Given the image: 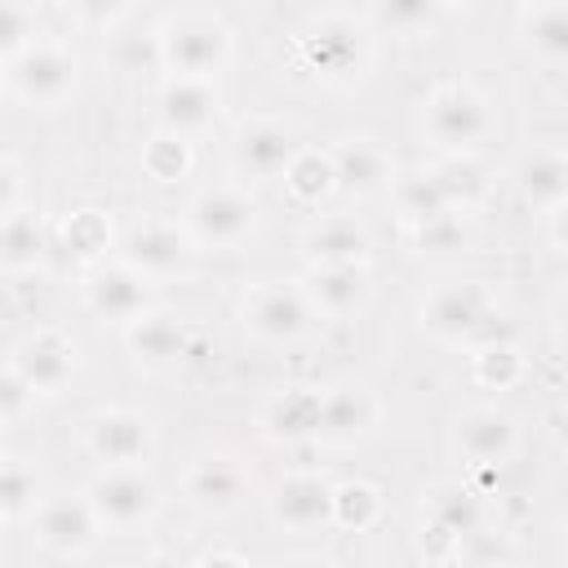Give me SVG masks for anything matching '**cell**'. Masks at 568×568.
<instances>
[{"instance_id":"obj_36","label":"cell","mask_w":568,"mask_h":568,"mask_svg":"<svg viewBox=\"0 0 568 568\" xmlns=\"http://www.w3.org/2000/svg\"><path fill=\"white\" fill-rule=\"evenodd\" d=\"M439 13L444 9L435 0H386V4L368 9V22L382 31H395V36H417V31H430L439 22Z\"/></svg>"},{"instance_id":"obj_45","label":"cell","mask_w":568,"mask_h":568,"mask_svg":"<svg viewBox=\"0 0 568 568\" xmlns=\"http://www.w3.org/2000/svg\"><path fill=\"white\" fill-rule=\"evenodd\" d=\"M129 568H191V564H182L178 555H164V550H151V555H142V559H133Z\"/></svg>"},{"instance_id":"obj_8","label":"cell","mask_w":568,"mask_h":568,"mask_svg":"<svg viewBox=\"0 0 568 568\" xmlns=\"http://www.w3.org/2000/svg\"><path fill=\"white\" fill-rule=\"evenodd\" d=\"M253 226H257V204L240 186L200 191L186 204V222H182L191 244H204V248H235V244H244L253 235Z\"/></svg>"},{"instance_id":"obj_17","label":"cell","mask_w":568,"mask_h":568,"mask_svg":"<svg viewBox=\"0 0 568 568\" xmlns=\"http://www.w3.org/2000/svg\"><path fill=\"white\" fill-rule=\"evenodd\" d=\"M98 537H102V528H98V519H93L84 493H80V497L58 493V497H44V501L36 506V541H40L49 555H58V559H80V555H89V550L98 546Z\"/></svg>"},{"instance_id":"obj_7","label":"cell","mask_w":568,"mask_h":568,"mask_svg":"<svg viewBox=\"0 0 568 568\" xmlns=\"http://www.w3.org/2000/svg\"><path fill=\"white\" fill-rule=\"evenodd\" d=\"M75 53L58 36H36L13 62H9V84L27 106H58L75 89Z\"/></svg>"},{"instance_id":"obj_14","label":"cell","mask_w":568,"mask_h":568,"mask_svg":"<svg viewBox=\"0 0 568 568\" xmlns=\"http://www.w3.org/2000/svg\"><path fill=\"white\" fill-rule=\"evenodd\" d=\"M302 151L297 133L284 124V120H248L235 129L231 138V164L253 178V182H271V178H284V169L293 164V155Z\"/></svg>"},{"instance_id":"obj_43","label":"cell","mask_w":568,"mask_h":568,"mask_svg":"<svg viewBox=\"0 0 568 568\" xmlns=\"http://www.w3.org/2000/svg\"><path fill=\"white\" fill-rule=\"evenodd\" d=\"M71 18L93 22V27H102V31L111 36V31H115V22H124V18H129V9H124V4H75V9H71Z\"/></svg>"},{"instance_id":"obj_13","label":"cell","mask_w":568,"mask_h":568,"mask_svg":"<svg viewBox=\"0 0 568 568\" xmlns=\"http://www.w3.org/2000/svg\"><path fill=\"white\" fill-rule=\"evenodd\" d=\"M191 253H195V244L178 222L146 217L124 235V257L120 262L133 266L142 280H169V275H182L191 266Z\"/></svg>"},{"instance_id":"obj_15","label":"cell","mask_w":568,"mask_h":568,"mask_svg":"<svg viewBox=\"0 0 568 568\" xmlns=\"http://www.w3.org/2000/svg\"><path fill=\"white\" fill-rule=\"evenodd\" d=\"M84 306L106 324H133L151 311V280L124 262H98L84 275Z\"/></svg>"},{"instance_id":"obj_32","label":"cell","mask_w":568,"mask_h":568,"mask_svg":"<svg viewBox=\"0 0 568 568\" xmlns=\"http://www.w3.org/2000/svg\"><path fill=\"white\" fill-rule=\"evenodd\" d=\"M382 488L368 484V479H346V484H333V528H351V532H364L382 519Z\"/></svg>"},{"instance_id":"obj_27","label":"cell","mask_w":568,"mask_h":568,"mask_svg":"<svg viewBox=\"0 0 568 568\" xmlns=\"http://www.w3.org/2000/svg\"><path fill=\"white\" fill-rule=\"evenodd\" d=\"M519 44L546 62V67H559L568 58V4L564 0H537V4H524L519 9Z\"/></svg>"},{"instance_id":"obj_35","label":"cell","mask_w":568,"mask_h":568,"mask_svg":"<svg viewBox=\"0 0 568 568\" xmlns=\"http://www.w3.org/2000/svg\"><path fill=\"white\" fill-rule=\"evenodd\" d=\"M106 62L124 75H142V71H164L160 67V40H155V27L151 31H111L106 40Z\"/></svg>"},{"instance_id":"obj_29","label":"cell","mask_w":568,"mask_h":568,"mask_svg":"<svg viewBox=\"0 0 568 568\" xmlns=\"http://www.w3.org/2000/svg\"><path fill=\"white\" fill-rule=\"evenodd\" d=\"M49 257V231L36 213H13L9 222H0V271L27 275L40 271Z\"/></svg>"},{"instance_id":"obj_21","label":"cell","mask_w":568,"mask_h":568,"mask_svg":"<svg viewBox=\"0 0 568 568\" xmlns=\"http://www.w3.org/2000/svg\"><path fill=\"white\" fill-rule=\"evenodd\" d=\"M422 519L439 541L462 546L466 537H475L484 528V501H479V493L470 484L444 479V484L422 493Z\"/></svg>"},{"instance_id":"obj_24","label":"cell","mask_w":568,"mask_h":568,"mask_svg":"<svg viewBox=\"0 0 568 568\" xmlns=\"http://www.w3.org/2000/svg\"><path fill=\"white\" fill-rule=\"evenodd\" d=\"M515 191L524 204H532L537 213H564L568 204V160L559 146H532L519 164H515Z\"/></svg>"},{"instance_id":"obj_25","label":"cell","mask_w":568,"mask_h":568,"mask_svg":"<svg viewBox=\"0 0 568 568\" xmlns=\"http://www.w3.org/2000/svg\"><path fill=\"white\" fill-rule=\"evenodd\" d=\"M373 293V280H368V266H311L306 275V288L302 297L311 302L315 315H328V320H342V315H355Z\"/></svg>"},{"instance_id":"obj_47","label":"cell","mask_w":568,"mask_h":568,"mask_svg":"<svg viewBox=\"0 0 568 568\" xmlns=\"http://www.w3.org/2000/svg\"><path fill=\"white\" fill-rule=\"evenodd\" d=\"M9 93V75H4V67H0V98Z\"/></svg>"},{"instance_id":"obj_26","label":"cell","mask_w":568,"mask_h":568,"mask_svg":"<svg viewBox=\"0 0 568 568\" xmlns=\"http://www.w3.org/2000/svg\"><path fill=\"white\" fill-rule=\"evenodd\" d=\"M315 426H320L315 386H288L262 408V435L271 444H315Z\"/></svg>"},{"instance_id":"obj_48","label":"cell","mask_w":568,"mask_h":568,"mask_svg":"<svg viewBox=\"0 0 568 568\" xmlns=\"http://www.w3.org/2000/svg\"><path fill=\"white\" fill-rule=\"evenodd\" d=\"M448 568H479V564H448Z\"/></svg>"},{"instance_id":"obj_23","label":"cell","mask_w":568,"mask_h":568,"mask_svg":"<svg viewBox=\"0 0 568 568\" xmlns=\"http://www.w3.org/2000/svg\"><path fill=\"white\" fill-rule=\"evenodd\" d=\"M217 120V89L213 80H164L160 89V129L173 138H200Z\"/></svg>"},{"instance_id":"obj_12","label":"cell","mask_w":568,"mask_h":568,"mask_svg":"<svg viewBox=\"0 0 568 568\" xmlns=\"http://www.w3.org/2000/svg\"><path fill=\"white\" fill-rule=\"evenodd\" d=\"M382 422V399L364 386V382H342L320 390V426H315V444L324 448H351L359 439H368Z\"/></svg>"},{"instance_id":"obj_9","label":"cell","mask_w":568,"mask_h":568,"mask_svg":"<svg viewBox=\"0 0 568 568\" xmlns=\"http://www.w3.org/2000/svg\"><path fill=\"white\" fill-rule=\"evenodd\" d=\"M9 368L18 373V382L31 395H62L75 373H80V351L62 328H31L27 337L13 342L9 351Z\"/></svg>"},{"instance_id":"obj_5","label":"cell","mask_w":568,"mask_h":568,"mask_svg":"<svg viewBox=\"0 0 568 568\" xmlns=\"http://www.w3.org/2000/svg\"><path fill=\"white\" fill-rule=\"evenodd\" d=\"M84 501H89L102 532L129 537V532H138L155 519L160 484L146 470H98L93 484L84 488Z\"/></svg>"},{"instance_id":"obj_3","label":"cell","mask_w":568,"mask_h":568,"mask_svg":"<svg viewBox=\"0 0 568 568\" xmlns=\"http://www.w3.org/2000/svg\"><path fill=\"white\" fill-rule=\"evenodd\" d=\"M422 328L439 342H466V346H479V342H493L501 337L497 328V297L484 280H448V284H435L426 297H422V311H417Z\"/></svg>"},{"instance_id":"obj_30","label":"cell","mask_w":568,"mask_h":568,"mask_svg":"<svg viewBox=\"0 0 568 568\" xmlns=\"http://www.w3.org/2000/svg\"><path fill=\"white\" fill-rule=\"evenodd\" d=\"M435 173H439V182H444V191H448V200H453L457 213H466L470 204H479L488 195V186H493V173H488V164L479 155H444L435 164Z\"/></svg>"},{"instance_id":"obj_44","label":"cell","mask_w":568,"mask_h":568,"mask_svg":"<svg viewBox=\"0 0 568 568\" xmlns=\"http://www.w3.org/2000/svg\"><path fill=\"white\" fill-rule=\"evenodd\" d=\"M191 568H257V564H248V559L235 555V550H204Z\"/></svg>"},{"instance_id":"obj_34","label":"cell","mask_w":568,"mask_h":568,"mask_svg":"<svg viewBox=\"0 0 568 568\" xmlns=\"http://www.w3.org/2000/svg\"><path fill=\"white\" fill-rule=\"evenodd\" d=\"M284 186L293 200L302 204H320L328 191H333V169H328V151H315V146H302L293 155V164L284 169Z\"/></svg>"},{"instance_id":"obj_4","label":"cell","mask_w":568,"mask_h":568,"mask_svg":"<svg viewBox=\"0 0 568 568\" xmlns=\"http://www.w3.org/2000/svg\"><path fill=\"white\" fill-rule=\"evenodd\" d=\"M368 22L351 18V13H320L302 36H297V53L302 62L320 75V80H355L368 67L373 40H368Z\"/></svg>"},{"instance_id":"obj_40","label":"cell","mask_w":568,"mask_h":568,"mask_svg":"<svg viewBox=\"0 0 568 568\" xmlns=\"http://www.w3.org/2000/svg\"><path fill=\"white\" fill-rule=\"evenodd\" d=\"M36 36H40V18H36V9H31V4L0 0V67L13 62Z\"/></svg>"},{"instance_id":"obj_28","label":"cell","mask_w":568,"mask_h":568,"mask_svg":"<svg viewBox=\"0 0 568 568\" xmlns=\"http://www.w3.org/2000/svg\"><path fill=\"white\" fill-rule=\"evenodd\" d=\"M390 195H395V209L404 213L408 226L417 222H430V217H444V213H457L435 164H417V169H404L390 178Z\"/></svg>"},{"instance_id":"obj_11","label":"cell","mask_w":568,"mask_h":568,"mask_svg":"<svg viewBox=\"0 0 568 568\" xmlns=\"http://www.w3.org/2000/svg\"><path fill=\"white\" fill-rule=\"evenodd\" d=\"M244 324L257 342H271V346H293L311 333L315 324V311L311 302L302 297V288H288V284H257L248 288L244 297Z\"/></svg>"},{"instance_id":"obj_41","label":"cell","mask_w":568,"mask_h":568,"mask_svg":"<svg viewBox=\"0 0 568 568\" xmlns=\"http://www.w3.org/2000/svg\"><path fill=\"white\" fill-rule=\"evenodd\" d=\"M31 399H36V395H31V390L18 382V373L4 364V368H0V426L18 422V417L27 413V404H31Z\"/></svg>"},{"instance_id":"obj_31","label":"cell","mask_w":568,"mask_h":568,"mask_svg":"<svg viewBox=\"0 0 568 568\" xmlns=\"http://www.w3.org/2000/svg\"><path fill=\"white\" fill-rule=\"evenodd\" d=\"M470 359H475V382H479L484 390H510V386L524 377V368H528L524 351H519L510 337L479 342Z\"/></svg>"},{"instance_id":"obj_39","label":"cell","mask_w":568,"mask_h":568,"mask_svg":"<svg viewBox=\"0 0 568 568\" xmlns=\"http://www.w3.org/2000/svg\"><path fill=\"white\" fill-rule=\"evenodd\" d=\"M40 497V475L27 462H0V524L36 510Z\"/></svg>"},{"instance_id":"obj_16","label":"cell","mask_w":568,"mask_h":568,"mask_svg":"<svg viewBox=\"0 0 568 568\" xmlns=\"http://www.w3.org/2000/svg\"><path fill=\"white\" fill-rule=\"evenodd\" d=\"M248 493H253L248 470H244L235 457H222V453L191 462L186 475H182V497H186L200 515H213V519L235 515V510L248 501Z\"/></svg>"},{"instance_id":"obj_42","label":"cell","mask_w":568,"mask_h":568,"mask_svg":"<svg viewBox=\"0 0 568 568\" xmlns=\"http://www.w3.org/2000/svg\"><path fill=\"white\" fill-rule=\"evenodd\" d=\"M13 213H22V169L0 155V222H9Z\"/></svg>"},{"instance_id":"obj_1","label":"cell","mask_w":568,"mask_h":568,"mask_svg":"<svg viewBox=\"0 0 568 568\" xmlns=\"http://www.w3.org/2000/svg\"><path fill=\"white\" fill-rule=\"evenodd\" d=\"M155 40H160V67L169 71V80H213L235 53V31L213 9L164 13L155 22Z\"/></svg>"},{"instance_id":"obj_20","label":"cell","mask_w":568,"mask_h":568,"mask_svg":"<svg viewBox=\"0 0 568 568\" xmlns=\"http://www.w3.org/2000/svg\"><path fill=\"white\" fill-rule=\"evenodd\" d=\"M328 169H333V191L351 195V200H368L377 191L390 186L395 169L386 160V151L373 138H342L328 146Z\"/></svg>"},{"instance_id":"obj_37","label":"cell","mask_w":568,"mask_h":568,"mask_svg":"<svg viewBox=\"0 0 568 568\" xmlns=\"http://www.w3.org/2000/svg\"><path fill=\"white\" fill-rule=\"evenodd\" d=\"M466 240H470V226L462 222V213H444V217L413 226V248L422 257H453L466 248Z\"/></svg>"},{"instance_id":"obj_10","label":"cell","mask_w":568,"mask_h":568,"mask_svg":"<svg viewBox=\"0 0 568 568\" xmlns=\"http://www.w3.org/2000/svg\"><path fill=\"white\" fill-rule=\"evenodd\" d=\"M453 448L470 470H501L519 453V417L497 404H475L453 422Z\"/></svg>"},{"instance_id":"obj_6","label":"cell","mask_w":568,"mask_h":568,"mask_svg":"<svg viewBox=\"0 0 568 568\" xmlns=\"http://www.w3.org/2000/svg\"><path fill=\"white\" fill-rule=\"evenodd\" d=\"M84 448L102 470H146L155 457V426L138 408H98L84 422Z\"/></svg>"},{"instance_id":"obj_18","label":"cell","mask_w":568,"mask_h":568,"mask_svg":"<svg viewBox=\"0 0 568 568\" xmlns=\"http://www.w3.org/2000/svg\"><path fill=\"white\" fill-rule=\"evenodd\" d=\"M271 519L284 532H315V528H333V484L320 470H293L284 475L271 497Z\"/></svg>"},{"instance_id":"obj_2","label":"cell","mask_w":568,"mask_h":568,"mask_svg":"<svg viewBox=\"0 0 568 568\" xmlns=\"http://www.w3.org/2000/svg\"><path fill=\"white\" fill-rule=\"evenodd\" d=\"M493 129H497L493 98L466 80H448L422 102V133L444 155H475L493 138Z\"/></svg>"},{"instance_id":"obj_33","label":"cell","mask_w":568,"mask_h":568,"mask_svg":"<svg viewBox=\"0 0 568 568\" xmlns=\"http://www.w3.org/2000/svg\"><path fill=\"white\" fill-rule=\"evenodd\" d=\"M62 244L84 257L89 266L106 262V248H111V222L102 209H75L67 222H62Z\"/></svg>"},{"instance_id":"obj_19","label":"cell","mask_w":568,"mask_h":568,"mask_svg":"<svg viewBox=\"0 0 568 568\" xmlns=\"http://www.w3.org/2000/svg\"><path fill=\"white\" fill-rule=\"evenodd\" d=\"M191 342H195V328L186 320H178V315H164V311H146L142 320L124 324V346H129L133 364L146 368V373L186 364Z\"/></svg>"},{"instance_id":"obj_38","label":"cell","mask_w":568,"mask_h":568,"mask_svg":"<svg viewBox=\"0 0 568 568\" xmlns=\"http://www.w3.org/2000/svg\"><path fill=\"white\" fill-rule=\"evenodd\" d=\"M191 142L186 138H173V133H155L151 142H146V151H142V169L155 178V182H178V178H186L191 173Z\"/></svg>"},{"instance_id":"obj_46","label":"cell","mask_w":568,"mask_h":568,"mask_svg":"<svg viewBox=\"0 0 568 568\" xmlns=\"http://www.w3.org/2000/svg\"><path fill=\"white\" fill-rule=\"evenodd\" d=\"M280 568H333L324 555H293V559H284Z\"/></svg>"},{"instance_id":"obj_22","label":"cell","mask_w":568,"mask_h":568,"mask_svg":"<svg viewBox=\"0 0 568 568\" xmlns=\"http://www.w3.org/2000/svg\"><path fill=\"white\" fill-rule=\"evenodd\" d=\"M302 253H306L311 266H368L373 240L355 217L333 213V217H320V222L306 226Z\"/></svg>"},{"instance_id":"obj_49","label":"cell","mask_w":568,"mask_h":568,"mask_svg":"<svg viewBox=\"0 0 568 568\" xmlns=\"http://www.w3.org/2000/svg\"><path fill=\"white\" fill-rule=\"evenodd\" d=\"M0 462H4V444H0Z\"/></svg>"}]
</instances>
